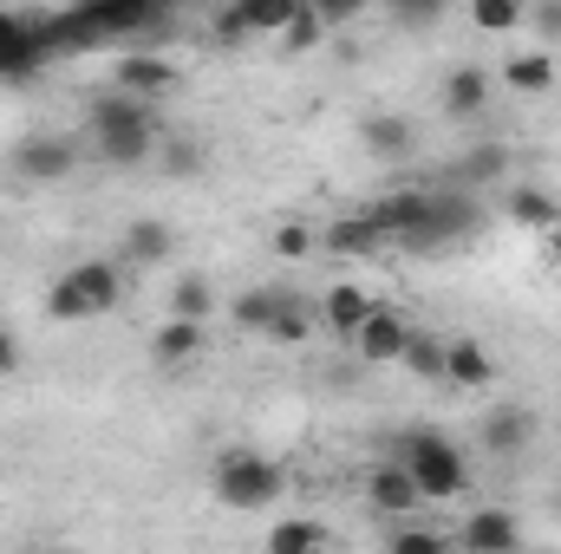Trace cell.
<instances>
[{"label":"cell","mask_w":561,"mask_h":554,"mask_svg":"<svg viewBox=\"0 0 561 554\" xmlns=\"http://www.w3.org/2000/svg\"><path fill=\"white\" fill-rule=\"evenodd\" d=\"M399 366H405L412 379H424V385H437V379H444V339H437V333H412L405 353H399Z\"/></svg>","instance_id":"603a6c76"},{"label":"cell","mask_w":561,"mask_h":554,"mask_svg":"<svg viewBox=\"0 0 561 554\" xmlns=\"http://www.w3.org/2000/svg\"><path fill=\"white\" fill-rule=\"evenodd\" d=\"M268 249H275L280 262H307V255L320 249V235H313L307 222H280V229H275V242H268Z\"/></svg>","instance_id":"f1b7e54d"},{"label":"cell","mask_w":561,"mask_h":554,"mask_svg":"<svg viewBox=\"0 0 561 554\" xmlns=\"http://www.w3.org/2000/svg\"><path fill=\"white\" fill-rule=\"evenodd\" d=\"M366 503H373L379 516H412V509L424 503V489L412 483V470L392 457V463H379V470H373V483H366Z\"/></svg>","instance_id":"9a60e30c"},{"label":"cell","mask_w":561,"mask_h":554,"mask_svg":"<svg viewBox=\"0 0 561 554\" xmlns=\"http://www.w3.org/2000/svg\"><path fill=\"white\" fill-rule=\"evenodd\" d=\"M118 293H125V268L105 262V255H92V262H72L66 275L53 280L46 313L53 320H99V313L118 307Z\"/></svg>","instance_id":"3957f363"},{"label":"cell","mask_w":561,"mask_h":554,"mask_svg":"<svg viewBox=\"0 0 561 554\" xmlns=\"http://www.w3.org/2000/svg\"><path fill=\"white\" fill-rule=\"evenodd\" d=\"M320 242H327L333 255H353V262H359V255H379V249H386V229H379L373 209H366V216H333V222L320 229Z\"/></svg>","instance_id":"ac0fdd59"},{"label":"cell","mask_w":561,"mask_h":554,"mask_svg":"<svg viewBox=\"0 0 561 554\" xmlns=\"http://www.w3.org/2000/svg\"><path fill=\"white\" fill-rule=\"evenodd\" d=\"M536 443V412L529 405H490L483 412V450L490 457H523Z\"/></svg>","instance_id":"9c48e42d"},{"label":"cell","mask_w":561,"mask_h":554,"mask_svg":"<svg viewBox=\"0 0 561 554\" xmlns=\"http://www.w3.org/2000/svg\"><path fill=\"white\" fill-rule=\"evenodd\" d=\"M163 163H170L176 176H190V170H203V150H196V143H163Z\"/></svg>","instance_id":"e575fe53"},{"label":"cell","mask_w":561,"mask_h":554,"mask_svg":"<svg viewBox=\"0 0 561 554\" xmlns=\"http://www.w3.org/2000/svg\"><path fill=\"white\" fill-rule=\"evenodd\" d=\"M300 7H313V13H320V26H346V20H359V13H366V0H300Z\"/></svg>","instance_id":"d6a6232c"},{"label":"cell","mask_w":561,"mask_h":554,"mask_svg":"<svg viewBox=\"0 0 561 554\" xmlns=\"http://www.w3.org/2000/svg\"><path fill=\"white\" fill-rule=\"evenodd\" d=\"M444 385L457 392H490L496 385V353L483 339H444Z\"/></svg>","instance_id":"ba28073f"},{"label":"cell","mask_w":561,"mask_h":554,"mask_svg":"<svg viewBox=\"0 0 561 554\" xmlns=\"http://www.w3.org/2000/svg\"><path fill=\"white\" fill-rule=\"evenodd\" d=\"M118 85L138 92V99H163V92L183 85V66L163 59V53H125V59H118Z\"/></svg>","instance_id":"8fae6325"},{"label":"cell","mask_w":561,"mask_h":554,"mask_svg":"<svg viewBox=\"0 0 561 554\" xmlns=\"http://www.w3.org/2000/svg\"><path fill=\"white\" fill-rule=\"evenodd\" d=\"M268 549L275 554H313V549H327V529H320V522H275V529H268Z\"/></svg>","instance_id":"83f0119b"},{"label":"cell","mask_w":561,"mask_h":554,"mask_svg":"<svg viewBox=\"0 0 561 554\" xmlns=\"http://www.w3.org/2000/svg\"><path fill=\"white\" fill-rule=\"evenodd\" d=\"M203 346H209L203 320H183V313H163V326L150 333V359H157V366H196Z\"/></svg>","instance_id":"30bf717a"},{"label":"cell","mask_w":561,"mask_h":554,"mask_svg":"<svg viewBox=\"0 0 561 554\" xmlns=\"http://www.w3.org/2000/svg\"><path fill=\"white\" fill-rule=\"evenodd\" d=\"M542 242H549V255H556V262H561V209H556V222L542 229Z\"/></svg>","instance_id":"8d00e7d4"},{"label":"cell","mask_w":561,"mask_h":554,"mask_svg":"<svg viewBox=\"0 0 561 554\" xmlns=\"http://www.w3.org/2000/svg\"><path fill=\"white\" fill-rule=\"evenodd\" d=\"M405 339H412V326L392 313V307H373L366 320H359V333L346 339L366 366H399V353H405Z\"/></svg>","instance_id":"52a82bcc"},{"label":"cell","mask_w":561,"mask_h":554,"mask_svg":"<svg viewBox=\"0 0 561 554\" xmlns=\"http://www.w3.org/2000/svg\"><path fill=\"white\" fill-rule=\"evenodd\" d=\"M85 131L99 143V157L105 163H144L150 150H157V118H150V99L138 92H105V99H92V112H85Z\"/></svg>","instance_id":"6da1fadb"},{"label":"cell","mask_w":561,"mask_h":554,"mask_svg":"<svg viewBox=\"0 0 561 554\" xmlns=\"http://www.w3.org/2000/svg\"><path fill=\"white\" fill-rule=\"evenodd\" d=\"M496 79H503L510 92H523V99H542V92H556V59H549V53H510Z\"/></svg>","instance_id":"d6986e66"},{"label":"cell","mask_w":561,"mask_h":554,"mask_svg":"<svg viewBox=\"0 0 561 554\" xmlns=\"http://www.w3.org/2000/svg\"><path fill=\"white\" fill-rule=\"evenodd\" d=\"M275 307H280V287H242V293H236V307H229V320H236L242 333H268Z\"/></svg>","instance_id":"7402d4cb"},{"label":"cell","mask_w":561,"mask_h":554,"mask_svg":"<svg viewBox=\"0 0 561 554\" xmlns=\"http://www.w3.org/2000/svg\"><path fill=\"white\" fill-rule=\"evenodd\" d=\"M399 463L412 470V483L424 489V503H450L470 489V463L444 430H405L399 437Z\"/></svg>","instance_id":"7a4b0ae2"},{"label":"cell","mask_w":561,"mask_h":554,"mask_svg":"<svg viewBox=\"0 0 561 554\" xmlns=\"http://www.w3.org/2000/svg\"><path fill=\"white\" fill-rule=\"evenodd\" d=\"M46 59H53V53H46L39 26L0 7V79H33V72L46 66Z\"/></svg>","instance_id":"8992f818"},{"label":"cell","mask_w":561,"mask_h":554,"mask_svg":"<svg viewBox=\"0 0 561 554\" xmlns=\"http://www.w3.org/2000/svg\"><path fill=\"white\" fill-rule=\"evenodd\" d=\"M287 496V470H280L275 457H262V450H229L222 463H216V503H229V509H268Z\"/></svg>","instance_id":"277c9868"},{"label":"cell","mask_w":561,"mask_h":554,"mask_svg":"<svg viewBox=\"0 0 561 554\" xmlns=\"http://www.w3.org/2000/svg\"><path fill=\"white\" fill-rule=\"evenodd\" d=\"M386 13H392L405 33H424V26L444 20V0H386Z\"/></svg>","instance_id":"f546056e"},{"label":"cell","mask_w":561,"mask_h":554,"mask_svg":"<svg viewBox=\"0 0 561 554\" xmlns=\"http://www.w3.org/2000/svg\"><path fill=\"white\" fill-rule=\"evenodd\" d=\"M125 262L131 268H157V262H170L176 255V229L163 222V216H138V222H125Z\"/></svg>","instance_id":"2e32d148"},{"label":"cell","mask_w":561,"mask_h":554,"mask_svg":"<svg viewBox=\"0 0 561 554\" xmlns=\"http://www.w3.org/2000/svg\"><path fill=\"white\" fill-rule=\"evenodd\" d=\"M470 20L483 33H516L529 20V0H470Z\"/></svg>","instance_id":"4316f807"},{"label":"cell","mask_w":561,"mask_h":554,"mask_svg":"<svg viewBox=\"0 0 561 554\" xmlns=\"http://www.w3.org/2000/svg\"><path fill=\"white\" fill-rule=\"evenodd\" d=\"M490 92H496V85H490V72H483V66H457V72L444 79V112H450L457 125H470V118H483V112H490Z\"/></svg>","instance_id":"e0dca14e"},{"label":"cell","mask_w":561,"mask_h":554,"mask_svg":"<svg viewBox=\"0 0 561 554\" xmlns=\"http://www.w3.org/2000/svg\"><path fill=\"white\" fill-rule=\"evenodd\" d=\"M0 7H7V0H0Z\"/></svg>","instance_id":"74e56055"},{"label":"cell","mask_w":561,"mask_h":554,"mask_svg":"<svg viewBox=\"0 0 561 554\" xmlns=\"http://www.w3.org/2000/svg\"><path fill=\"white\" fill-rule=\"evenodd\" d=\"M556 196H549V189H536V183H516V189H510V222H516V229H536V235H542V229H549V222H556Z\"/></svg>","instance_id":"ffe728a7"},{"label":"cell","mask_w":561,"mask_h":554,"mask_svg":"<svg viewBox=\"0 0 561 554\" xmlns=\"http://www.w3.org/2000/svg\"><path fill=\"white\" fill-rule=\"evenodd\" d=\"M457 542L470 554H516L523 549V522H516L510 509H477V516L457 529Z\"/></svg>","instance_id":"7c38bea8"},{"label":"cell","mask_w":561,"mask_h":554,"mask_svg":"<svg viewBox=\"0 0 561 554\" xmlns=\"http://www.w3.org/2000/svg\"><path fill=\"white\" fill-rule=\"evenodd\" d=\"M529 26L542 39H561V0H529Z\"/></svg>","instance_id":"836d02e7"},{"label":"cell","mask_w":561,"mask_h":554,"mask_svg":"<svg viewBox=\"0 0 561 554\" xmlns=\"http://www.w3.org/2000/svg\"><path fill=\"white\" fill-rule=\"evenodd\" d=\"M13 372H20V339L0 326V379H13Z\"/></svg>","instance_id":"d590c367"},{"label":"cell","mask_w":561,"mask_h":554,"mask_svg":"<svg viewBox=\"0 0 561 554\" xmlns=\"http://www.w3.org/2000/svg\"><path fill=\"white\" fill-rule=\"evenodd\" d=\"M72 163H79V143L59 138V131H33V138L13 143V170L26 183H59V176H72Z\"/></svg>","instance_id":"5b68a950"},{"label":"cell","mask_w":561,"mask_h":554,"mask_svg":"<svg viewBox=\"0 0 561 554\" xmlns=\"http://www.w3.org/2000/svg\"><path fill=\"white\" fill-rule=\"evenodd\" d=\"M386 549H399V554H444V549H450V535H437V529H392V535H386Z\"/></svg>","instance_id":"4dcf8cb0"},{"label":"cell","mask_w":561,"mask_h":554,"mask_svg":"<svg viewBox=\"0 0 561 554\" xmlns=\"http://www.w3.org/2000/svg\"><path fill=\"white\" fill-rule=\"evenodd\" d=\"M307 333H313V313H307L294 293H280L275 320H268V339H275V346H307Z\"/></svg>","instance_id":"484cf974"},{"label":"cell","mask_w":561,"mask_h":554,"mask_svg":"<svg viewBox=\"0 0 561 554\" xmlns=\"http://www.w3.org/2000/svg\"><path fill=\"white\" fill-rule=\"evenodd\" d=\"M503 170H510V150H503V143H477V150H463V163H457V176H450V183L483 189V183H496Z\"/></svg>","instance_id":"44dd1931"},{"label":"cell","mask_w":561,"mask_h":554,"mask_svg":"<svg viewBox=\"0 0 561 554\" xmlns=\"http://www.w3.org/2000/svg\"><path fill=\"white\" fill-rule=\"evenodd\" d=\"M373 307H379V300H373L359 280H340V287H327V293H320V326H327L333 339H353V333H359V320H366Z\"/></svg>","instance_id":"5bb4252c"},{"label":"cell","mask_w":561,"mask_h":554,"mask_svg":"<svg viewBox=\"0 0 561 554\" xmlns=\"http://www.w3.org/2000/svg\"><path fill=\"white\" fill-rule=\"evenodd\" d=\"M294 13H300V0H236V20L249 33H287Z\"/></svg>","instance_id":"d4e9b609"},{"label":"cell","mask_w":561,"mask_h":554,"mask_svg":"<svg viewBox=\"0 0 561 554\" xmlns=\"http://www.w3.org/2000/svg\"><path fill=\"white\" fill-rule=\"evenodd\" d=\"M320 33H327V26H320V13H313V7H300V13L287 20V33H280V39H287V53H307V46H320Z\"/></svg>","instance_id":"1f68e13d"},{"label":"cell","mask_w":561,"mask_h":554,"mask_svg":"<svg viewBox=\"0 0 561 554\" xmlns=\"http://www.w3.org/2000/svg\"><path fill=\"white\" fill-rule=\"evenodd\" d=\"M163 307L170 313H183V320H209V307H216V287L203 275H176V287L163 293Z\"/></svg>","instance_id":"cb8c5ba5"},{"label":"cell","mask_w":561,"mask_h":554,"mask_svg":"<svg viewBox=\"0 0 561 554\" xmlns=\"http://www.w3.org/2000/svg\"><path fill=\"white\" fill-rule=\"evenodd\" d=\"M359 143H366V157H379V163H405V157L419 150V125L399 118V112H373V118L359 125Z\"/></svg>","instance_id":"4fadbf2b"}]
</instances>
